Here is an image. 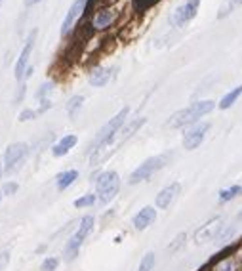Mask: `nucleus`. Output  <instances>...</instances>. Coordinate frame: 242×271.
Segmentation results:
<instances>
[{"mask_svg":"<svg viewBox=\"0 0 242 271\" xmlns=\"http://www.w3.org/2000/svg\"><path fill=\"white\" fill-rule=\"evenodd\" d=\"M128 113H130V109L122 107L118 113H116L115 117H113V119L107 122V124H103V126L99 128V132L95 134L94 141H92V145H90V153H92V157L99 155L105 147H109V143H113V141H115V138L118 136V132L122 130V124H124V120H126Z\"/></svg>","mask_w":242,"mask_h":271,"instance_id":"1","label":"nucleus"},{"mask_svg":"<svg viewBox=\"0 0 242 271\" xmlns=\"http://www.w3.org/2000/svg\"><path fill=\"white\" fill-rule=\"evenodd\" d=\"M214 107H216V101H212V99L195 101V103H191L189 107L174 113L168 120V126L170 128H183V126L195 124L200 117H204V115H208L210 111H214Z\"/></svg>","mask_w":242,"mask_h":271,"instance_id":"2","label":"nucleus"},{"mask_svg":"<svg viewBox=\"0 0 242 271\" xmlns=\"http://www.w3.org/2000/svg\"><path fill=\"white\" fill-rule=\"evenodd\" d=\"M172 157H174V153H162V155H157V157H151L145 163H141L137 166L136 170L132 172L128 182L134 185V184L143 182V180H147V178H151L155 172H158L160 168H164V166L172 161Z\"/></svg>","mask_w":242,"mask_h":271,"instance_id":"3","label":"nucleus"},{"mask_svg":"<svg viewBox=\"0 0 242 271\" xmlns=\"http://www.w3.org/2000/svg\"><path fill=\"white\" fill-rule=\"evenodd\" d=\"M94 229V218L92 216H84L80 220V226L76 229V233H74L73 237L67 241V245H65V250H63V258L65 262H73L76 258V254H78V250L82 247V243H84V239L90 235V231Z\"/></svg>","mask_w":242,"mask_h":271,"instance_id":"4","label":"nucleus"},{"mask_svg":"<svg viewBox=\"0 0 242 271\" xmlns=\"http://www.w3.org/2000/svg\"><path fill=\"white\" fill-rule=\"evenodd\" d=\"M118 189H120V178H118V174L113 172V170L99 174L97 184H95V191H97V201L101 205L111 203L116 197V193H118Z\"/></svg>","mask_w":242,"mask_h":271,"instance_id":"5","label":"nucleus"},{"mask_svg":"<svg viewBox=\"0 0 242 271\" xmlns=\"http://www.w3.org/2000/svg\"><path fill=\"white\" fill-rule=\"evenodd\" d=\"M223 228H225V224H221L220 216L212 218L210 222H206L202 228L197 229V233H195L197 245H206V243H210V241H218Z\"/></svg>","mask_w":242,"mask_h":271,"instance_id":"6","label":"nucleus"},{"mask_svg":"<svg viewBox=\"0 0 242 271\" xmlns=\"http://www.w3.org/2000/svg\"><path fill=\"white\" fill-rule=\"evenodd\" d=\"M27 153H29V145L27 143H11L10 147L6 149V153H4L6 172H13L23 163V159L27 157Z\"/></svg>","mask_w":242,"mask_h":271,"instance_id":"7","label":"nucleus"},{"mask_svg":"<svg viewBox=\"0 0 242 271\" xmlns=\"http://www.w3.org/2000/svg\"><path fill=\"white\" fill-rule=\"evenodd\" d=\"M199 6H200V0H185V2H183L181 6H178L176 11L172 13V25L181 27V25L189 23L191 19L197 15Z\"/></svg>","mask_w":242,"mask_h":271,"instance_id":"8","label":"nucleus"},{"mask_svg":"<svg viewBox=\"0 0 242 271\" xmlns=\"http://www.w3.org/2000/svg\"><path fill=\"white\" fill-rule=\"evenodd\" d=\"M210 122H197L195 126H191L189 130L185 132V136H183V147L185 149H197L200 143L204 141L206 138V134L210 130Z\"/></svg>","mask_w":242,"mask_h":271,"instance_id":"9","label":"nucleus"},{"mask_svg":"<svg viewBox=\"0 0 242 271\" xmlns=\"http://www.w3.org/2000/svg\"><path fill=\"white\" fill-rule=\"evenodd\" d=\"M86 6H88V0H74L73 6L69 8L67 15H65L63 25H61V36H67V34L71 33V29L74 27L76 19H78V17L82 15V11L86 10Z\"/></svg>","mask_w":242,"mask_h":271,"instance_id":"10","label":"nucleus"},{"mask_svg":"<svg viewBox=\"0 0 242 271\" xmlns=\"http://www.w3.org/2000/svg\"><path fill=\"white\" fill-rule=\"evenodd\" d=\"M34 36H36V31H31L29 36H27V42H25V46H23L21 55H19V59H17V63H15V78H17V80H21L23 76H25L27 63H29L32 46H34Z\"/></svg>","mask_w":242,"mask_h":271,"instance_id":"11","label":"nucleus"},{"mask_svg":"<svg viewBox=\"0 0 242 271\" xmlns=\"http://www.w3.org/2000/svg\"><path fill=\"white\" fill-rule=\"evenodd\" d=\"M179 191H181V185L179 184H172V185H168V187H164L160 193L157 195V208H170V205L176 201V197L179 195Z\"/></svg>","mask_w":242,"mask_h":271,"instance_id":"12","label":"nucleus"},{"mask_svg":"<svg viewBox=\"0 0 242 271\" xmlns=\"http://www.w3.org/2000/svg\"><path fill=\"white\" fill-rule=\"evenodd\" d=\"M155 220H157V210H155L153 206H145V208H141L136 216H134V228H136L137 231H143V229H147Z\"/></svg>","mask_w":242,"mask_h":271,"instance_id":"13","label":"nucleus"},{"mask_svg":"<svg viewBox=\"0 0 242 271\" xmlns=\"http://www.w3.org/2000/svg\"><path fill=\"white\" fill-rule=\"evenodd\" d=\"M116 19V13L113 10H99L92 19V27L97 31H103L107 27H111L113 21Z\"/></svg>","mask_w":242,"mask_h":271,"instance_id":"14","label":"nucleus"},{"mask_svg":"<svg viewBox=\"0 0 242 271\" xmlns=\"http://www.w3.org/2000/svg\"><path fill=\"white\" fill-rule=\"evenodd\" d=\"M239 270H241V260L235 254L221 256L220 260L214 262V266H212V271H239Z\"/></svg>","mask_w":242,"mask_h":271,"instance_id":"15","label":"nucleus"},{"mask_svg":"<svg viewBox=\"0 0 242 271\" xmlns=\"http://www.w3.org/2000/svg\"><path fill=\"white\" fill-rule=\"evenodd\" d=\"M113 78V69H105V67H97L90 73V84L95 88L105 86L107 82Z\"/></svg>","mask_w":242,"mask_h":271,"instance_id":"16","label":"nucleus"},{"mask_svg":"<svg viewBox=\"0 0 242 271\" xmlns=\"http://www.w3.org/2000/svg\"><path fill=\"white\" fill-rule=\"evenodd\" d=\"M74 145H76V136L69 134V136L61 138V140L57 141L55 145H53V147H52V153L55 155V157H63V155H67V153L73 149Z\"/></svg>","mask_w":242,"mask_h":271,"instance_id":"17","label":"nucleus"},{"mask_svg":"<svg viewBox=\"0 0 242 271\" xmlns=\"http://www.w3.org/2000/svg\"><path fill=\"white\" fill-rule=\"evenodd\" d=\"M76 178H78V172L76 170H67V172H61L57 178H55V184H57V189H67L71 184L76 182Z\"/></svg>","mask_w":242,"mask_h":271,"instance_id":"18","label":"nucleus"},{"mask_svg":"<svg viewBox=\"0 0 242 271\" xmlns=\"http://www.w3.org/2000/svg\"><path fill=\"white\" fill-rule=\"evenodd\" d=\"M242 96V84L241 86H237V88H233L229 94H225L223 98H221V101H220V109H229L237 101V99L241 98Z\"/></svg>","mask_w":242,"mask_h":271,"instance_id":"19","label":"nucleus"},{"mask_svg":"<svg viewBox=\"0 0 242 271\" xmlns=\"http://www.w3.org/2000/svg\"><path fill=\"white\" fill-rule=\"evenodd\" d=\"M242 195V187L241 185H233V187H227V189H221L220 191V201L221 203H229L233 199Z\"/></svg>","mask_w":242,"mask_h":271,"instance_id":"20","label":"nucleus"},{"mask_svg":"<svg viewBox=\"0 0 242 271\" xmlns=\"http://www.w3.org/2000/svg\"><path fill=\"white\" fill-rule=\"evenodd\" d=\"M239 6H242V0H227L223 6L220 8V13H218V17L223 19V17H227L231 11H235Z\"/></svg>","mask_w":242,"mask_h":271,"instance_id":"21","label":"nucleus"},{"mask_svg":"<svg viewBox=\"0 0 242 271\" xmlns=\"http://www.w3.org/2000/svg\"><path fill=\"white\" fill-rule=\"evenodd\" d=\"M82 105H84V98H82V96H73V98L69 99V103H67V113H69L71 117H74Z\"/></svg>","mask_w":242,"mask_h":271,"instance_id":"22","label":"nucleus"},{"mask_svg":"<svg viewBox=\"0 0 242 271\" xmlns=\"http://www.w3.org/2000/svg\"><path fill=\"white\" fill-rule=\"evenodd\" d=\"M153 266H155V254H153V252H147V254L143 256L141 264H139L137 271H151L153 270Z\"/></svg>","mask_w":242,"mask_h":271,"instance_id":"23","label":"nucleus"},{"mask_svg":"<svg viewBox=\"0 0 242 271\" xmlns=\"http://www.w3.org/2000/svg\"><path fill=\"white\" fill-rule=\"evenodd\" d=\"M95 201H97V197L95 195H84L74 201V206H76V208H84V206H92Z\"/></svg>","mask_w":242,"mask_h":271,"instance_id":"24","label":"nucleus"},{"mask_svg":"<svg viewBox=\"0 0 242 271\" xmlns=\"http://www.w3.org/2000/svg\"><path fill=\"white\" fill-rule=\"evenodd\" d=\"M52 90H53V84H50V82H48V84H42V86L38 88L34 96H36V99H42V101H48V99H46V96H48V94H50Z\"/></svg>","mask_w":242,"mask_h":271,"instance_id":"25","label":"nucleus"},{"mask_svg":"<svg viewBox=\"0 0 242 271\" xmlns=\"http://www.w3.org/2000/svg\"><path fill=\"white\" fill-rule=\"evenodd\" d=\"M157 2L158 0H134L137 10H147V8H151L153 4H157Z\"/></svg>","mask_w":242,"mask_h":271,"instance_id":"26","label":"nucleus"},{"mask_svg":"<svg viewBox=\"0 0 242 271\" xmlns=\"http://www.w3.org/2000/svg\"><path fill=\"white\" fill-rule=\"evenodd\" d=\"M38 115V111H31V109H25V111H21L19 113V120L21 122H25V120H32L34 117Z\"/></svg>","mask_w":242,"mask_h":271,"instance_id":"27","label":"nucleus"},{"mask_svg":"<svg viewBox=\"0 0 242 271\" xmlns=\"http://www.w3.org/2000/svg\"><path fill=\"white\" fill-rule=\"evenodd\" d=\"M57 264H59V262L55 260V258H48V260H44L42 264V271H55Z\"/></svg>","mask_w":242,"mask_h":271,"instance_id":"28","label":"nucleus"},{"mask_svg":"<svg viewBox=\"0 0 242 271\" xmlns=\"http://www.w3.org/2000/svg\"><path fill=\"white\" fill-rule=\"evenodd\" d=\"M15 191H17V184H15V182H10V184H6L2 187V193H4V195H13Z\"/></svg>","mask_w":242,"mask_h":271,"instance_id":"29","label":"nucleus"},{"mask_svg":"<svg viewBox=\"0 0 242 271\" xmlns=\"http://www.w3.org/2000/svg\"><path fill=\"white\" fill-rule=\"evenodd\" d=\"M183 241H185V233H179L178 237H176V241H174V243L170 245V250L174 252V250H176V249H179V247L183 245Z\"/></svg>","mask_w":242,"mask_h":271,"instance_id":"30","label":"nucleus"},{"mask_svg":"<svg viewBox=\"0 0 242 271\" xmlns=\"http://www.w3.org/2000/svg\"><path fill=\"white\" fill-rule=\"evenodd\" d=\"M8 260H10V254L8 252H0V271L8 266Z\"/></svg>","mask_w":242,"mask_h":271,"instance_id":"31","label":"nucleus"},{"mask_svg":"<svg viewBox=\"0 0 242 271\" xmlns=\"http://www.w3.org/2000/svg\"><path fill=\"white\" fill-rule=\"evenodd\" d=\"M36 2H42V0H25V6H32V4H36Z\"/></svg>","mask_w":242,"mask_h":271,"instance_id":"32","label":"nucleus"},{"mask_svg":"<svg viewBox=\"0 0 242 271\" xmlns=\"http://www.w3.org/2000/svg\"><path fill=\"white\" fill-rule=\"evenodd\" d=\"M239 220H242V210H241V214H239Z\"/></svg>","mask_w":242,"mask_h":271,"instance_id":"33","label":"nucleus"},{"mask_svg":"<svg viewBox=\"0 0 242 271\" xmlns=\"http://www.w3.org/2000/svg\"><path fill=\"white\" fill-rule=\"evenodd\" d=\"M2 195H4V193H2V191H0V201H2Z\"/></svg>","mask_w":242,"mask_h":271,"instance_id":"34","label":"nucleus"},{"mask_svg":"<svg viewBox=\"0 0 242 271\" xmlns=\"http://www.w3.org/2000/svg\"><path fill=\"white\" fill-rule=\"evenodd\" d=\"M0 176H2V166H0Z\"/></svg>","mask_w":242,"mask_h":271,"instance_id":"35","label":"nucleus"},{"mask_svg":"<svg viewBox=\"0 0 242 271\" xmlns=\"http://www.w3.org/2000/svg\"><path fill=\"white\" fill-rule=\"evenodd\" d=\"M2 2H4V0H0V4H2Z\"/></svg>","mask_w":242,"mask_h":271,"instance_id":"36","label":"nucleus"}]
</instances>
